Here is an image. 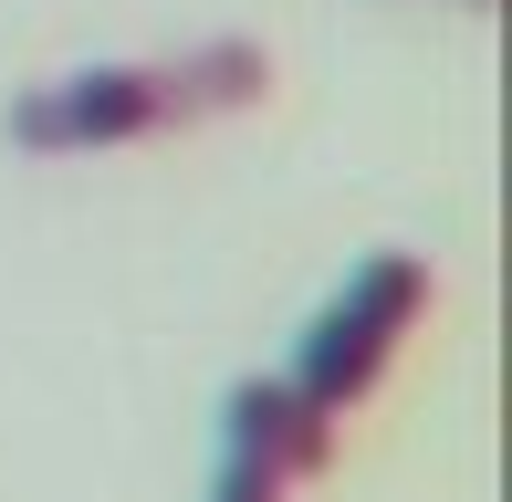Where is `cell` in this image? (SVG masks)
I'll list each match as a JSON object with an SVG mask.
<instances>
[{
  "label": "cell",
  "instance_id": "1",
  "mask_svg": "<svg viewBox=\"0 0 512 502\" xmlns=\"http://www.w3.org/2000/svg\"><path fill=\"white\" fill-rule=\"evenodd\" d=\"M272 95V53L241 32L199 42V53H157V63H95V74H63L42 95H21L11 147L32 157H84V147H136V136H178L209 116H251Z\"/></svg>",
  "mask_w": 512,
  "mask_h": 502
},
{
  "label": "cell",
  "instance_id": "2",
  "mask_svg": "<svg viewBox=\"0 0 512 502\" xmlns=\"http://www.w3.org/2000/svg\"><path fill=\"white\" fill-rule=\"evenodd\" d=\"M429 293H439V283H429L418 251H377V262H366L356 283L314 314L304 356H293V387H304L314 419H345V408L377 398V377L398 367V346H408L418 314H429Z\"/></svg>",
  "mask_w": 512,
  "mask_h": 502
},
{
  "label": "cell",
  "instance_id": "3",
  "mask_svg": "<svg viewBox=\"0 0 512 502\" xmlns=\"http://www.w3.org/2000/svg\"><path fill=\"white\" fill-rule=\"evenodd\" d=\"M220 429H230V450H220V492L209 502H293V482H314L335 461V419H314L293 377H241Z\"/></svg>",
  "mask_w": 512,
  "mask_h": 502
}]
</instances>
